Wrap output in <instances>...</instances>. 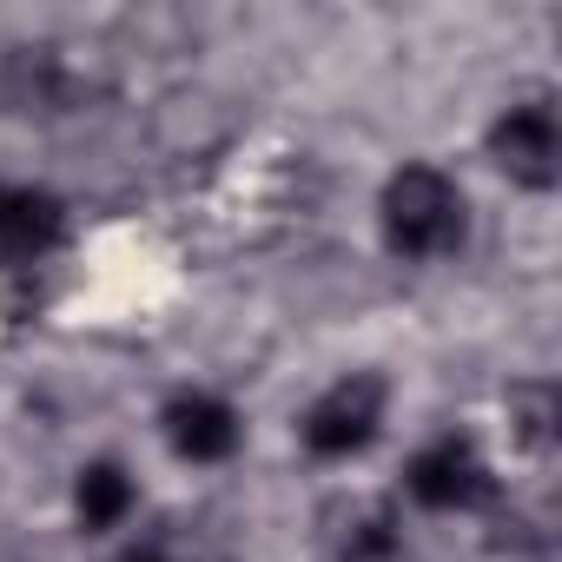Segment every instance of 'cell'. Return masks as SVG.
<instances>
[{
  "mask_svg": "<svg viewBox=\"0 0 562 562\" xmlns=\"http://www.w3.org/2000/svg\"><path fill=\"white\" fill-rule=\"evenodd\" d=\"M378 212H384V245L397 258H443L463 238V192H457L450 172H437L424 159L417 166H397L384 179Z\"/></svg>",
  "mask_w": 562,
  "mask_h": 562,
  "instance_id": "obj_1",
  "label": "cell"
},
{
  "mask_svg": "<svg viewBox=\"0 0 562 562\" xmlns=\"http://www.w3.org/2000/svg\"><path fill=\"white\" fill-rule=\"evenodd\" d=\"M384 404H391L384 378H378V371H351V378H338L325 397L305 404L299 437H305L312 457L345 463V457H358V450L378 443V430H384Z\"/></svg>",
  "mask_w": 562,
  "mask_h": 562,
  "instance_id": "obj_2",
  "label": "cell"
},
{
  "mask_svg": "<svg viewBox=\"0 0 562 562\" xmlns=\"http://www.w3.org/2000/svg\"><path fill=\"white\" fill-rule=\"evenodd\" d=\"M490 159L509 186L522 192H549L562 179V126H555V106L536 93V100H516L496 126H490Z\"/></svg>",
  "mask_w": 562,
  "mask_h": 562,
  "instance_id": "obj_3",
  "label": "cell"
},
{
  "mask_svg": "<svg viewBox=\"0 0 562 562\" xmlns=\"http://www.w3.org/2000/svg\"><path fill=\"white\" fill-rule=\"evenodd\" d=\"M404 490L424 509H476V503L496 496V476H490V463L476 457L470 437H437L404 463Z\"/></svg>",
  "mask_w": 562,
  "mask_h": 562,
  "instance_id": "obj_4",
  "label": "cell"
},
{
  "mask_svg": "<svg viewBox=\"0 0 562 562\" xmlns=\"http://www.w3.org/2000/svg\"><path fill=\"white\" fill-rule=\"evenodd\" d=\"M159 430H166L172 457H186V463H225L238 450V437H245L238 411L225 397H212V391H179L159 411Z\"/></svg>",
  "mask_w": 562,
  "mask_h": 562,
  "instance_id": "obj_5",
  "label": "cell"
},
{
  "mask_svg": "<svg viewBox=\"0 0 562 562\" xmlns=\"http://www.w3.org/2000/svg\"><path fill=\"white\" fill-rule=\"evenodd\" d=\"M0 93L21 113H67L80 100V67L60 47H14L8 74H0Z\"/></svg>",
  "mask_w": 562,
  "mask_h": 562,
  "instance_id": "obj_6",
  "label": "cell"
},
{
  "mask_svg": "<svg viewBox=\"0 0 562 562\" xmlns=\"http://www.w3.org/2000/svg\"><path fill=\"white\" fill-rule=\"evenodd\" d=\"M325 542L338 562H391L397 555V509L391 496H338L325 509Z\"/></svg>",
  "mask_w": 562,
  "mask_h": 562,
  "instance_id": "obj_7",
  "label": "cell"
},
{
  "mask_svg": "<svg viewBox=\"0 0 562 562\" xmlns=\"http://www.w3.org/2000/svg\"><path fill=\"white\" fill-rule=\"evenodd\" d=\"M67 232V212L54 192L41 186H0V251L14 258H41L47 245H60Z\"/></svg>",
  "mask_w": 562,
  "mask_h": 562,
  "instance_id": "obj_8",
  "label": "cell"
},
{
  "mask_svg": "<svg viewBox=\"0 0 562 562\" xmlns=\"http://www.w3.org/2000/svg\"><path fill=\"white\" fill-rule=\"evenodd\" d=\"M133 503H139V490H133L126 463H113V457H100V463H87V470L74 476V516H80L87 536L120 529V522L133 516Z\"/></svg>",
  "mask_w": 562,
  "mask_h": 562,
  "instance_id": "obj_9",
  "label": "cell"
},
{
  "mask_svg": "<svg viewBox=\"0 0 562 562\" xmlns=\"http://www.w3.org/2000/svg\"><path fill=\"white\" fill-rule=\"evenodd\" d=\"M503 417H509V443H516L522 457H549V443H555V424H562L555 384H542V378H522V384H509V397H503Z\"/></svg>",
  "mask_w": 562,
  "mask_h": 562,
  "instance_id": "obj_10",
  "label": "cell"
},
{
  "mask_svg": "<svg viewBox=\"0 0 562 562\" xmlns=\"http://www.w3.org/2000/svg\"><path fill=\"white\" fill-rule=\"evenodd\" d=\"M120 562H166L159 549H133V555H120Z\"/></svg>",
  "mask_w": 562,
  "mask_h": 562,
  "instance_id": "obj_11",
  "label": "cell"
}]
</instances>
